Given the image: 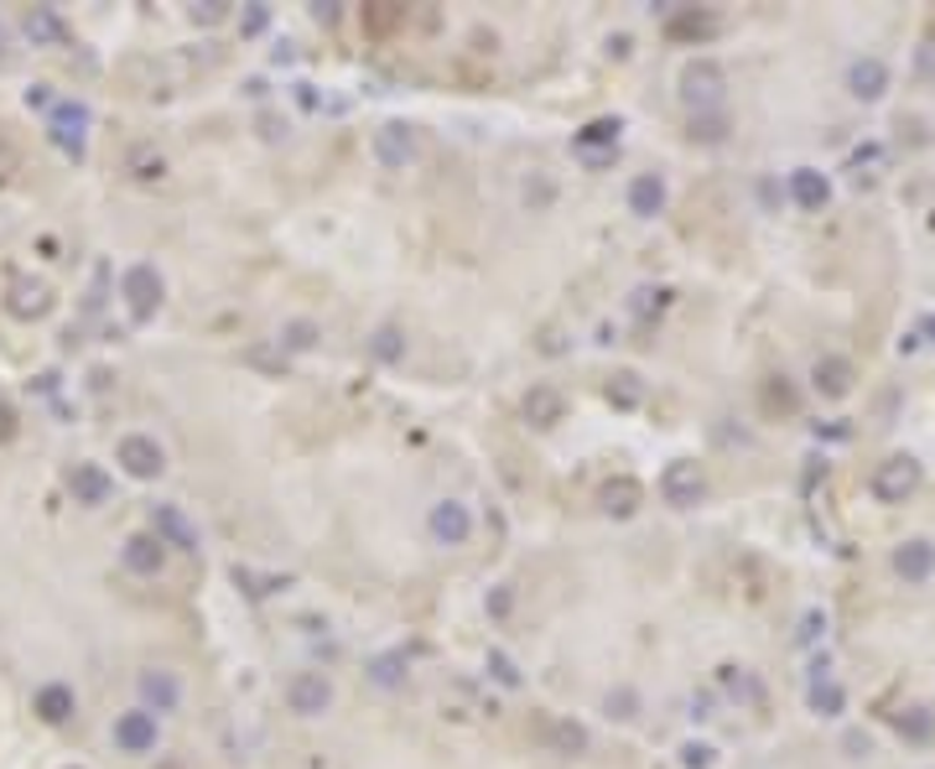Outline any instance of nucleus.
Here are the masks:
<instances>
[{"mask_svg":"<svg viewBox=\"0 0 935 769\" xmlns=\"http://www.w3.org/2000/svg\"><path fill=\"white\" fill-rule=\"evenodd\" d=\"M566 417V400H561L557 385H531L525 390V421L531 426H557Z\"/></svg>","mask_w":935,"mask_h":769,"instance_id":"nucleus-17","label":"nucleus"},{"mask_svg":"<svg viewBox=\"0 0 935 769\" xmlns=\"http://www.w3.org/2000/svg\"><path fill=\"white\" fill-rule=\"evenodd\" d=\"M11 437H16V411L0 400V443H11Z\"/></svg>","mask_w":935,"mask_h":769,"instance_id":"nucleus-39","label":"nucleus"},{"mask_svg":"<svg viewBox=\"0 0 935 769\" xmlns=\"http://www.w3.org/2000/svg\"><path fill=\"white\" fill-rule=\"evenodd\" d=\"M899 733H905V739H914V744H925V739H931V712H925V707H910V712H899Z\"/></svg>","mask_w":935,"mask_h":769,"instance_id":"nucleus-29","label":"nucleus"},{"mask_svg":"<svg viewBox=\"0 0 935 769\" xmlns=\"http://www.w3.org/2000/svg\"><path fill=\"white\" fill-rule=\"evenodd\" d=\"M32 707H37V718H42V723H68V718H73V686H63V681H47L42 692L32 697Z\"/></svg>","mask_w":935,"mask_h":769,"instance_id":"nucleus-19","label":"nucleus"},{"mask_svg":"<svg viewBox=\"0 0 935 769\" xmlns=\"http://www.w3.org/2000/svg\"><path fill=\"white\" fill-rule=\"evenodd\" d=\"M120 297H125V307H130V318H136V323L157 318V307H162V297H166L157 265H130L125 281H120Z\"/></svg>","mask_w":935,"mask_h":769,"instance_id":"nucleus-3","label":"nucleus"},{"mask_svg":"<svg viewBox=\"0 0 935 769\" xmlns=\"http://www.w3.org/2000/svg\"><path fill=\"white\" fill-rule=\"evenodd\" d=\"M718 16L712 11H686V16H676L671 22V37H718Z\"/></svg>","mask_w":935,"mask_h":769,"instance_id":"nucleus-26","label":"nucleus"},{"mask_svg":"<svg viewBox=\"0 0 935 769\" xmlns=\"http://www.w3.org/2000/svg\"><path fill=\"white\" fill-rule=\"evenodd\" d=\"M426 531H432L437 546H463L473 536V514L458 499H442V505H432V514H426Z\"/></svg>","mask_w":935,"mask_h":769,"instance_id":"nucleus-8","label":"nucleus"},{"mask_svg":"<svg viewBox=\"0 0 935 769\" xmlns=\"http://www.w3.org/2000/svg\"><path fill=\"white\" fill-rule=\"evenodd\" d=\"M68 494H73V505H89V510H99V505H110L115 479H110L99 463H73L68 468Z\"/></svg>","mask_w":935,"mask_h":769,"instance_id":"nucleus-10","label":"nucleus"},{"mask_svg":"<svg viewBox=\"0 0 935 769\" xmlns=\"http://www.w3.org/2000/svg\"><path fill=\"white\" fill-rule=\"evenodd\" d=\"M660 307H665V292H634V312H639V318H650Z\"/></svg>","mask_w":935,"mask_h":769,"instance_id":"nucleus-35","label":"nucleus"},{"mask_svg":"<svg viewBox=\"0 0 935 769\" xmlns=\"http://www.w3.org/2000/svg\"><path fill=\"white\" fill-rule=\"evenodd\" d=\"M26 37L42 47H63L68 42V26H63V16L58 11H47V5H37L32 16H26Z\"/></svg>","mask_w":935,"mask_h":769,"instance_id":"nucleus-24","label":"nucleus"},{"mask_svg":"<svg viewBox=\"0 0 935 769\" xmlns=\"http://www.w3.org/2000/svg\"><path fill=\"white\" fill-rule=\"evenodd\" d=\"M115 744L125 754H151L157 748V718L140 707V712H120L115 718Z\"/></svg>","mask_w":935,"mask_h":769,"instance_id":"nucleus-14","label":"nucleus"},{"mask_svg":"<svg viewBox=\"0 0 935 769\" xmlns=\"http://www.w3.org/2000/svg\"><path fill=\"white\" fill-rule=\"evenodd\" d=\"M920 333H925V338L935 344V318H925V323H920Z\"/></svg>","mask_w":935,"mask_h":769,"instance_id":"nucleus-42","label":"nucleus"},{"mask_svg":"<svg viewBox=\"0 0 935 769\" xmlns=\"http://www.w3.org/2000/svg\"><path fill=\"white\" fill-rule=\"evenodd\" d=\"M286 707L297 718H323L327 707H333V681L323 671H297V677L286 681Z\"/></svg>","mask_w":935,"mask_h":769,"instance_id":"nucleus-4","label":"nucleus"},{"mask_svg":"<svg viewBox=\"0 0 935 769\" xmlns=\"http://www.w3.org/2000/svg\"><path fill=\"white\" fill-rule=\"evenodd\" d=\"M5 307H11V318H22V323L47 318V312H52V286H47V281H32V276H16L5 286Z\"/></svg>","mask_w":935,"mask_h":769,"instance_id":"nucleus-9","label":"nucleus"},{"mask_svg":"<svg viewBox=\"0 0 935 769\" xmlns=\"http://www.w3.org/2000/svg\"><path fill=\"white\" fill-rule=\"evenodd\" d=\"M811 707H816L821 718H837L842 707H847V692H842L837 681H816L811 686Z\"/></svg>","mask_w":935,"mask_h":769,"instance_id":"nucleus-27","label":"nucleus"},{"mask_svg":"<svg viewBox=\"0 0 935 769\" xmlns=\"http://www.w3.org/2000/svg\"><path fill=\"white\" fill-rule=\"evenodd\" d=\"M151 536L162 541V546H177V551H198V525L177 505H157L151 510Z\"/></svg>","mask_w":935,"mask_h":769,"instance_id":"nucleus-12","label":"nucleus"},{"mask_svg":"<svg viewBox=\"0 0 935 769\" xmlns=\"http://www.w3.org/2000/svg\"><path fill=\"white\" fill-rule=\"evenodd\" d=\"M115 463L130 473V479H157L166 468V452L157 437H140V432H130V437H120L115 447Z\"/></svg>","mask_w":935,"mask_h":769,"instance_id":"nucleus-7","label":"nucleus"},{"mask_svg":"<svg viewBox=\"0 0 935 769\" xmlns=\"http://www.w3.org/2000/svg\"><path fill=\"white\" fill-rule=\"evenodd\" d=\"M120 561H125V572H136V578H157L166 561V546L151 531H136V536H125V546H120Z\"/></svg>","mask_w":935,"mask_h":769,"instance_id":"nucleus-13","label":"nucleus"},{"mask_svg":"<svg viewBox=\"0 0 935 769\" xmlns=\"http://www.w3.org/2000/svg\"><path fill=\"white\" fill-rule=\"evenodd\" d=\"M374 354H379V359H400V333L396 327H379V333H374Z\"/></svg>","mask_w":935,"mask_h":769,"instance_id":"nucleus-33","label":"nucleus"},{"mask_svg":"<svg viewBox=\"0 0 935 769\" xmlns=\"http://www.w3.org/2000/svg\"><path fill=\"white\" fill-rule=\"evenodd\" d=\"M920 69H925V73H935V42H925V47H920Z\"/></svg>","mask_w":935,"mask_h":769,"instance_id":"nucleus-40","label":"nucleus"},{"mask_svg":"<svg viewBox=\"0 0 935 769\" xmlns=\"http://www.w3.org/2000/svg\"><path fill=\"white\" fill-rule=\"evenodd\" d=\"M723 89H727V73L718 69L712 58H697V63L681 69V99H686L697 115L718 110V104H723Z\"/></svg>","mask_w":935,"mask_h":769,"instance_id":"nucleus-1","label":"nucleus"},{"mask_svg":"<svg viewBox=\"0 0 935 769\" xmlns=\"http://www.w3.org/2000/svg\"><path fill=\"white\" fill-rule=\"evenodd\" d=\"M47 136L58 140L63 151H68L73 162L84 157V136H89V104H78V99H63L58 110H52V120H47Z\"/></svg>","mask_w":935,"mask_h":769,"instance_id":"nucleus-6","label":"nucleus"},{"mask_svg":"<svg viewBox=\"0 0 935 769\" xmlns=\"http://www.w3.org/2000/svg\"><path fill=\"white\" fill-rule=\"evenodd\" d=\"M140 697H146V712L157 718V712H177L183 686H177L172 671H140Z\"/></svg>","mask_w":935,"mask_h":769,"instance_id":"nucleus-15","label":"nucleus"},{"mask_svg":"<svg viewBox=\"0 0 935 769\" xmlns=\"http://www.w3.org/2000/svg\"><path fill=\"white\" fill-rule=\"evenodd\" d=\"M608 400H613V406H624V411H629V406H639V374H613V385H608Z\"/></svg>","mask_w":935,"mask_h":769,"instance_id":"nucleus-30","label":"nucleus"},{"mask_svg":"<svg viewBox=\"0 0 935 769\" xmlns=\"http://www.w3.org/2000/svg\"><path fill=\"white\" fill-rule=\"evenodd\" d=\"M790 198L800 203V209H821V203L832 198V183H826L821 172H811V166H795L790 172Z\"/></svg>","mask_w":935,"mask_h":769,"instance_id":"nucleus-23","label":"nucleus"},{"mask_svg":"<svg viewBox=\"0 0 935 769\" xmlns=\"http://www.w3.org/2000/svg\"><path fill=\"white\" fill-rule=\"evenodd\" d=\"M665 209V183L654 177V172H639L629 183V213H639V219H654V213Z\"/></svg>","mask_w":935,"mask_h":769,"instance_id":"nucleus-22","label":"nucleus"},{"mask_svg":"<svg viewBox=\"0 0 935 769\" xmlns=\"http://www.w3.org/2000/svg\"><path fill=\"white\" fill-rule=\"evenodd\" d=\"M192 22H203V26L224 22V0H203V5H192Z\"/></svg>","mask_w":935,"mask_h":769,"instance_id":"nucleus-36","label":"nucleus"},{"mask_svg":"<svg viewBox=\"0 0 935 769\" xmlns=\"http://www.w3.org/2000/svg\"><path fill=\"white\" fill-rule=\"evenodd\" d=\"M707 754H712V748H686V765L701 769V765H707Z\"/></svg>","mask_w":935,"mask_h":769,"instance_id":"nucleus-41","label":"nucleus"},{"mask_svg":"<svg viewBox=\"0 0 935 769\" xmlns=\"http://www.w3.org/2000/svg\"><path fill=\"white\" fill-rule=\"evenodd\" d=\"M619 120L603 115V120H587L583 131H577V151H598V146H619Z\"/></svg>","mask_w":935,"mask_h":769,"instance_id":"nucleus-25","label":"nucleus"},{"mask_svg":"<svg viewBox=\"0 0 935 769\" xmlns=\"http://www.w3.org/2000/svg\"><path fill=\"white\" fill-rule=\"evenodd\" d=\"M608 712L613 718H634V692H608Z\"/></svg>","mask_w":935,"mask_h":769,"instance_id":"nucleus-37","label":"nucleus"},{"mask_svg":"<svg viewBox=\"0 0 935 769\" xmlns=\"http://www.w3.org/2000/svg\"><path fill=\"white\" fill-rule=\"evenodd\" d=\"M639 499H645V489H639L634 479H613V484H603V494H598L603 514H613V520H629V514L639 510Z\"/></svg>","mask_w":935,"mask_h":769,"instance_id":"nucleus-20","label":"nucleus"},{"mask_svg":"<svg viewBox=\"0 0 935 769\" xmlns=\"http://www.w3.org/2000/svg\"><path fill=\"white\" fill-rule=\"evenodd\" d=\"M811 380H816L821 396H847L852 390V364L847 359H837V354H826V359H816V370H811Z\"/></svg>","mask_w":935,"mask_h":769,"instance_id":"nucleus-21","label":"nucleus"},{"mask_svg":"<svg viewBox=\"0 0 935 769\" xmlns=\"http://www.w3.org/2000/svg\"><path fill=\"white\" fill-rule=\"evenodd\" d=\"M312 333H317L312 323H291L286 327V344H291V349H307V344H312Z\"/></svg>","mask_w":935,"mask_h":769,"instance_id":"nucleus-38","label":"nucleus"},{"mask_svg":"<svg viewBox=\"0 0 935 769\" xmlns=\"http://www.w3.org/2000/svg\"><path fill=\"white\" fill-rule=\"evenodd\" d=\"M914 489H920V463H914L910 452H894V458H884V463L873 468V499L905 505Z\"/></svg>","mask_w":935,"mask_h":769,"instance_id":"nucleus-2","label":"nucleus"},{"mask_svg":"<svg viewBox=\"0 0 935 769\" xmlns=\"http://www.w3.org/2000/svg\"><path fill=\"white\" fill-rule=\"evenodd\" d=\"M374 157H379V166L400 172V166L416 157V131H411V125H400V120L379 125V131H374Z\"/></svg>","mask_w":935,"mask_h":769,"instance_id":"nucleus-11","label":"nucleus"},{"mask_svg":"<svg viewBox=\"0 0 935 769\" xmlns=\"http://www.w3.org/2000/svg\"><path fill=\"white\" fill-rule=\"evenodd\" d=\"M847 89L858 94V99H878V94L888 89V69L878 58H858V63L847 69Z\"/></svg>","mask_w":935,"mask_h":769,"instance_id":"nucleus-18","label":"nucleus"},{"mask_svg":"<svg viewBox=\"0 0 935 769\" xmlns=\"http://www.w3.org/2000/svg\"><path fill=\"white\" fill-rule=\"evenodd\" d=\"M894 572H899L905 583H925V578L935 572V546L931 541H920V536L905 541V546L894 551Z\"/></svg>","mask_w":935,"mask_h":769,"instance_id":"nucleus-16","label":"nucleus"},{"mask_svg":"<svg viewBox=\"0 0 935 769\" xmlns=\"http://www.w3.org/2000/svg\"><path fill=\"white\" fill-rule=\"evenodd\" d=\"M701 494H707V479H701V468L691 463V458H676V463H665V473H660V499H665V505H676V510H691Z\"/></svg>","mask_w":935,"mask_h":769,"instance_id":"nucleus-5","label":"nucleus"},{"mask_svg":"<svg viewBox=\"0 0 935 769\" xmlns=\"http://www.w3.org/2000/svg\"><path fill=\"white\" fill-rule=\"evenodd\" d=\"M374 681H379V686H396V681H400V655H385V660H374Z\"/></svg>","mask_w":935,"mask_h":769,"instance_id":"nucleus-34","label":"nucleus"},{"mask_svg":"<svg viewBox=\"0 0 935 769\" xmlns=\"http://www.w3.org/2000/svg\"><path fill=\"white\" fill-rule=\"evenodd\" d=\"M691 136H697V140H723L727 136L723 115H697V120H691Z\"/></svg>","mask_w":935,"mask_h":769,"instance_id":"nucleus-31","label":"nucleus"},{"mask_svg":"<svg viewBox=\"0 0 935 769\" xmlns=\"http://www.w3.org/2000/svg\"><path fill=\"white\" fill-rule=\"evenodd\" d=\"M551 744H557V754H583L587 728L583 723H551Z\"/></svg>","mask_w":935,"mask_h":769,"instance_id":"nucleus-28","label":"nucleus"},{"mask_svg":"<svg viewBox=\"0 0 935 769\" xmlns=\"http://www.w3.org/2000/svg\"><path fill=\"white\" fill-rule=\"evenodd\" d=\"M489 671L504 681V686H520V671H514V660L504 650H489Z\"/></svg>","mask_w":935,"mask_h":769,"instance_id":"nucleus-32","label":"nucleus"}]
</instances>
